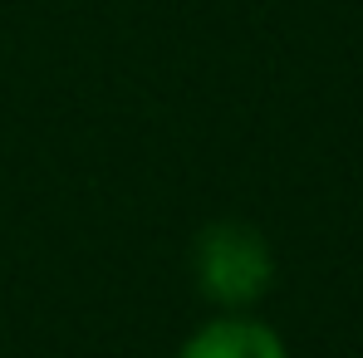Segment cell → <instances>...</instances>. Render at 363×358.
<instances>
[{
  "mask_svg": "<svg viewBox=\"0 0 363 358\" xmlns=\"http://www.w3.org/2000/svg\"><path fill=\"white\" fill-rule=\"evenodd\" d=\"M191 270L201 295L226 304V309H245L270 290L275 280V255L265 236L245 221H211L196 245H191Z\"/></svg>",
  "mask_w": 363,
  "mask_h": 358,
  "instance_id": "6da1fadb",
  "label": "cell"
},
{
  "mask_svg": "<svg viewBox=\"0 0 363 358\" xmlns=\"http://www.w3.org/2000/svg\"><path fill=\"white\" fill-rule=\"evenodd\" d=\"M177 358H290L280 334L260 319H245V314H226V319H211L201 324Z\"/></svg>",
  "mask_w": 363,
  "mask_h": 358,
  "instance_id": "7a4b0ae2",
  "label": "cell"
}]
</instances>
